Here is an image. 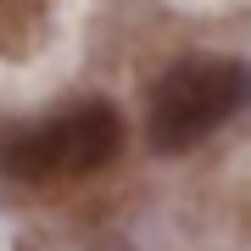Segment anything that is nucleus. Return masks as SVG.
<instances>
[{
  "instance_id": "nucleus-1",
  "label": "nucleus",
  "mask_w": 251,
  "mask_h": 251,
  "mask_svg": "<svg viewBox=\"0 0 251 251\" xmlns=\"http://www.w3.org/2000/svg\"><path fill=\"white\" fill-rule=\"evenodd\" d=\"M117 151H123V117L112 100H78L45 123L0 128V173L34 190L78 184L100 173Z\"/></svg>"
},
{
  "instance_id": "nucleus-2",
  "label": "nucleus",
  "mask_w": 251,
  "mask_h": 251,
  "mask_svg": "<svg viewBox=\"0 0 251 251\" xmlns=\"http://www.w3.org/2000/svg\"><path fill=\"white\" fill-rule=\"evenodd\" d=\"M251 106V67L234 56H179L151 84L145 134L162 156H179Z\"/></svg>"
},
{
  "instance_id": "nucleus-3",
  "label": "nucleus",
  "mask_w": 251,
  "mask_h": 251,
  "mask_svg": "<svg viewBox=\"0 0 251 251\" xmlns=\"http://www.w3.org/2000/svg\"><path fill=\"white\" fill-rule=\"evenodd\" d=\"M45 28V0H0V56H23Z\"/></svg>"
}]
</instances>
